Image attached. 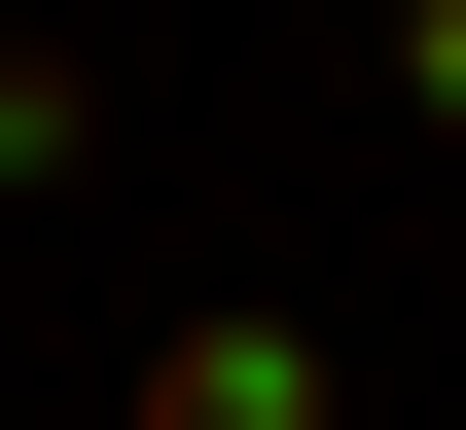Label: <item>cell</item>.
<instances>
[{"mask_svg":"<svg viewBox=\"0 0 466 430\" xmlns=\"http://www.w3.org/2000/svg\"><path fill=\"white\" fill-rule=\"evenodd\" d=\"M144 430H359V359H323V323H179V359H144Z\"/></svg>","mask_w":466,"mask_h":430,"instance_id":"obj_1","label":"cell"},{"mask_svg":"<svg viewBox=\"0 0 466 430\" xmlns=\"http://www.w3.org/2000/svg\"><path fill=\"white\" fill-rule=\"evenodd\" d=\"M72 144H108V72H72V36H0V180H72Z\"/></svg>","mask_w":466,"mask_h":430,"instance_id":"obj_2","label":"cell"},{"mask_svg":"<svg viewBox=\"0 0 466 430\" xmlns=\"http://www.w3.org/2000/svg\"><path fill=\"white\" fill-rule=\"evenodd\" d=\"M395 108H431V144H466V0H395Z\"/></svg>","mask_w":466,"mask_h":430,"instance_id":"obj_3","label":"cell"}]
</instances>
